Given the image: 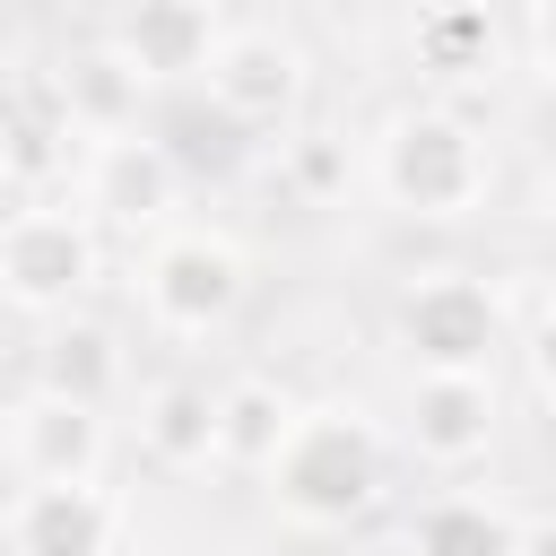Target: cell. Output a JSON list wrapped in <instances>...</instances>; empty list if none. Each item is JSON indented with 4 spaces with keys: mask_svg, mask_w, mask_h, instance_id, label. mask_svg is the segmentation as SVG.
<instances>
[{
    "mask_svg": "<svg viewBox=\"0 0 556 556\" xmlns=\"http://www.w3.org/2000/svg\"><path fill=\"white\" fill-rule=\"evenodd\" d=\"M547 165H556V148H547Z\"/></svg>",
    "mask_w": 556,
    "mask_h": 556,
    "instance_id": "7402d4cb",
    "label": "cell"
},
{
    "mask_svg": "<svg viewBox=\"0 0 556 556\" xmlns=\"http://www.w3.org/2000/svg\"><path fill=\"white\" fill-rule=\"evenodd\" d=\"M96 278V235L70 208H17L0 217V287L17 304H70Z\"/></svg>",
    "mask_w": 556,
    "mask_h": 556,
    "instance_id": "5b68a950",
    "label": "cell"
},
{
    "mask_svg": "<svg viewBox=\"0 0 556 556\" xmlns=\"http://www.w3.org/2000/svg\"><path fill=\"white\" fill-rule=\"evenodd\" d=\"M9 452H17L26 486H78V478H96V460H104V417L78 408V400L35 391V400L17 408V426H9Z\"/></svg>",
    "mask_w": 556,
    "mask_h": 556,
    "instance_id": "52a82bcc",
    "label": "cell"
},
{
    "mask_svg": "<svg viewBox=\"0 0 556 556\" xmlns=\"http://www.w3.org/2000/svg\"><path fill=\"white\" fill-rule=\"evenodd\" d=\"M113 374H122V356H113V339H104L96 321H78V330H61V339L43 348V391H52V400H78V408H104V391H113Z\"/></svg>",
    "mask_w": 556,
    "mask_h": 556,
    "instance_id": "2e32d148",
    "label": "cell"
},
{
    "mask_svg": "<svg viewBox=\"0 0 556 556\" xmlns=\"http://www.w3.org/2000/svg\"><path fill=\"white\" fill-rule=\"evenodd\" d=\"M287 426H295L287 391H269V382H235V391H217V460L269 469L278 443H287Z\"/></svg>",
    "mask_w": 556,
    "mask_h": 556,
    "instance_id": "5bb4252c",
    "label": "cell"
},
{
    "mask_svg": "<svg viewBox=\"0 0 556 556\" xmlns=\"http://www.w3.org/2000/svg\"><path fill=\"white\" fill-rule=\"evenodd\" d=\"M400 339H408L417 374H486L504 321H495V295L478 278H426L400 304Z\"/></svg>",
    "mask_w": 556,
    "mask_h": 556,
    "instance_id": "277c9868",
    "label": "cell"
},
{
    "mask_svg": "<svg viewBox=\"0 0 556 556\" xmlns=\"http://www.w3.org/2000/svg\"><path fill=\"white\" fill-rule=\"evenodd\" d=\"M408 556H513V521L486 513L478 495H434L408 521Z\"/></svg>",
    "mask_w": 556,
    "mask_h": 556,
    "instance_id": "9a60e30c",
    "label": "cell"
},
{
    "mask_svg": "<svg viewBox=\"0 0 556 556\" xmlns=\"http://www.w3.org/2000/svg\"><path fill=\"white\" fill-rule=\"evenodd\" d=\"M374 486H382V452H374V434H365L348 408L295 417L287 443H278V460H269L278 513H295V521H313V530L356 521V513L374 504Z\"/></svg>",
    "mask_w": 556,
    "mask_h": 556,
    "instance_id": "6da1fadb",
    "label": "cell"
},
{
    "mask_svg": "<svg viewBox=\"0 0 556 556\" xmlns=\"http://www.w3.org/2000/svg\"><path fill=\"white\" fill-rule=\"evenodd\" d=\"M295 182H304V191H339V182H348V156H339L330 139H304V148H295Z\"/></svg>",
    "mask_w": 556,
    "mask_h": 556,
    "instance_id": "ac0fdd59",
    "label": "cell"
},
{
    "mask_svg": "<svg viewBox=\"0 0 556 556\" xmlns=\"http://www.w3.org/2000/svg\"><path fill=\"white\" fill-rule=\"evenodd\" d=\"M495 434V391L486 374H417V400H408V443L443 469L478 460Z\"/></svg>",
    "mask_w": 556,
    "mask_h": 556,
    "instance_id": "30bf717a",
    "label": "cell"
},
{
    "mask_svg": "<svg viewBox=\"0 0 556 556\" xmlns=\"http://www.w3.org/2000/svg\"><path fill=\"white\" fill-rule=\"evenodd\" d=\"M139 87H148V78H139L113 43H96V52H78V61L61 70V104H70V122L96 130V139H113V130L139 122Z\"/></svg>",
    "mask_w": 556,
    "mask_h": 556,
    "instance_id": "7c38bea8",
    "label": "cell"
},
{
    "mask_svg": "<svg viewBox=\"0 0 556 556\" xmlns=\"http://www.w3.org/2000/svg\"><path fill=\"white\" fill-rule=\"evenodd\" d=\"M148 313L174 330V339H208L226 313H235V295H243V261H235V243H217V235H174V243H156L148 252Z\"/></svg>",
    "mask_w": 556,
    "mask_h": 556,
    "instance_id": "3957f363",
    "label": "cell"
},
{
    "mask_svg": "<svg viewBox=\"0 0 556 556\" xmlns=\"http://www.w3.org/2000/svg\"><path fill=\"white\" fill-rule=\"evenodd\" d=\"M530 374H539V391L556 400V313H547V321L530 330Z\"/></svg>",
    "mask_w": 556,
    "mask_h": 556,
    "instance_id": "d6986e66",
    "label": "cell"
},
{
    "mask_svg": "<svg viewBox=\"0 0 556 556\" xmlns=\"http://www.w3.org/2000/svg\"><path fill=\"white\" fill-rule=\"evenodd\" d=\"M139 443L165 460V469H208L217 460V400L200 382H165L139 417Z\"/></svg>",
    "mask_w": 556,
    "mask_h": 556,
    "instance_id": "4fadbf2b",
    "label": "cell"
},
{
    "mask_svg": "<svg viewBox=\"0 0 556 556\" xmlns=\"http://www.w3.org/2000/svg\"><path fill=\"white\" fill-rule=\"evenodd\" d=\"M217 9L208 0H130L122 9V35H113V52L148 78V87H182V78H208V61H217Z\"/></svg>",
    "mask_w": 556,
    "mask_h": 556,
    "instance_id": "8992f818",
    "label": "cell"
},
{
    "mask_svg": "<svg viewBox=\"0 0 556 556\" xmlns=\"http://www.w3.org/2000/svg\"><path fill=\"white\" fill-rule=\"evenodd\" d=\"M513 556H556V521H530V530H513Z\"/></svg>",
    "mask_w": 556,
    "mask_h": 556,
    "instance_id": "ffe728a7",
    "label": "cell"
},
{
    "mask_svg": "<svg viewBox=\"0 0 556 556\" xmlns=\"http://www.w3.org/2000/svg\"><path fill=\"white\" fill-rule=\"evenodd\" d=\"M382 191L417 217H460L478 191H486V156L469 139V122L452 113H408L391 139H382Z\"/></svg>",
    "mask_w": 556,
    "mask_h": 556,
    "instance_id": "7a4b0ae2",
    "label": "cell"
},
{
    "mask_svg": "<svg viewBox=\"0 0 556 556\" xmlns=\"http://www.w3.org/2000/svg\"><path fill=\"white\" fill-rule=\"evenodd\" d=\"M539 61H547V78H556V0H539Z\"/></svg>",
    "mask_w": 556,
    "mask_h": 556,
    "instance_id": "44dd1931",
    "label": "cell"
},
{
    "mask_svg": "<svg viewBox=\"0 0 556 556\" xmlns=\"http://www.w3.org/2000/svg\"><path fill=\"white\" fill-rule=\"evenodd\" d=\"M208 104L235 113L243 130L278 122V113L295 104V52H287L278 35H226L217 61H208Z\"/></svg>",
    "mask_w": 556,
    "mask_h": 556,
    "instance_id": "8fae6325",
    "label": "cell"
},
{
    "mask_svg": "<svg viewBox=\"0 0 556 556\" xmlns=\"http://www.w3.org/2000/svg\"><path fill=\"white\" fill-rule=\"evenodd\" d=\"M417 52H426L434 78H478V70L495 61V26H486V9L452 0V9H434V17L417 26Z\"/></svg>",
    "mask_w": 556,
    "mask_h": 556,
    "instance_id": "e0dca14e",
    "label": "cell"
},
{
    "mask_svg": "<svg viewBox=\"0 0 556 556\" xmlns=\"http://www.w3.org/2000/svg\"><path fill=\"white\" fill-rule=\"evenodd\" d=\"M174 191H182V165H174L156 139H139V130L96 139V156H87V200H96L104 217H122V226H156V217L174 208Z\"/></svg>",
    "mask_w": 556,
    "mask_h": 556,
    "instance_id": "9c48e42d",
    "label": "cell"
},
{
    "mask_svg": "<svg viewBox=\"0 0 556 556\" xmlns=\"http://www.w3.org/2000/svg\"><path fill=\"white\" fill-rule=\"evenodd\" d=\"M113 530H122V513H113V495L96 478H78V486H26L17 513H9V547L17 556H104Z\"/></svg>",
    "mask_w": 556,
    "mask_h": 556,
    "instance_id": "ba28073f",
    "label": "cell"
}]
</instances>
